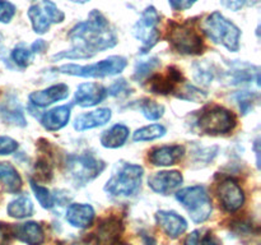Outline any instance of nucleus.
I'll return each instance as SVG.
<instances>
[{
    "label": "nucleus",
    "instance_id": "f257e3e1",
    "mask_svg": "<svg viewBox=\"0 0 261 245\" xmlns=\"http://www.w3.org/2000/svg\"><path fill=\"white\" fill-rule=\"evenodd\" d=\"M68 38L71 47L53 55V60L93 58L98 53L115 47L119 42L115 30L97 9L92 10L86 20L76 23L69 32Z\"/></svg>",
    "mask_w": 261,
    "mask_h": 245
},
{
    "label": "nucleus",
    "instance_id": "f03ea898",
    "mask_svg": "<svg viewBox=\"0 0 261 245\" xmlns=\"http://www.w3.org/2000/svg\"><path fill=\"white\" fill-rule=\"evenodd\" d=\"M200 27L206 37L214 43L224 46L231 53L240 50L241 30L219 12H213L204 18Z\"/></svg>",
    "mask_w": 261,
    "mask_h": 245
},
{
    "label": "nucleus",
    "instance_id": "7ed1b4c3",
    "mask_svg": "<svg viewBox=\"0 0 261 245\" xmlns=\"http://www.w3.org/2000/svg\"><path fill=\"white\" fill-rule=\"evenodd\" d=\"M167 41L171 47L182 55H200L204 51V41L195 27L194 19L185 22H168Z\"/></svg>",
    "mask_w": 261,
    "mask_h": 245
},
{
    "label": "nucleus",
    "instance_id": "20e7f679",
    "mask_svg": "<svg viewBox=\"0 0 261 245\" xmlns=\"http://www.w3.org/2000/svg\"><path fill=\"white\" fill-rule=\"evenodd\" d=\"M127 65V60L124 56H110L94 64L78 65V64H64L59 66L58 70L63 74L83 78H106L120 74Z\"/></svg>",
    "mask_w": 261,
    "mask_h": 245
},
{
    "label": "nucleus",
    "instance_id": "39448f33",
    "mask_svg": "<svg viewBox=\"0 0 261 245\" xmlns=\"http://www.w3.org/2000/svg\"><path fill=\"white\" fill-rule=\"evenodd\" d=\"M142 166L134 163H124L109 179L105 185V191L112 197H130L137 193L142 184Z\"/></svg>",
    "mask_w": 261,
    "mask_h": 245
},
{
    "label": "nucleus",
    "instance_id": "423d86ee",
    "mask_svg": "<svg viewBox=\"0 0 261 245\" xmlns=\"http://www.w3.org/2000/svg\"><path fill=\"white\" fill-rule=\"evenodd\" d=\"M106 165L91 153L70 155L66 158V173L76 186H84L101 175Z\"/></svg>",
    "mask_w": 261,
    "mask_h": 245
},
{
    "label": "nucleus",
    "instance_id": "0eeeda50",
    "mask_svg": "<svg viewBox=\"0 0 261 245\" xmlns=\"http://www.w3.org/2000/svg\"><path fill=\"white\" fill-rule=\"evenodd\" d=\"M176 199L189 212L191 219L196 224L206 221L212 213V199L203 185L184 188L176 193Z\"/></svg>",
    "mask_w": 261,
    "mask_h": 245
},
{
    "label": "nucleus",
    "instance_id": "6e6552de",
    "mask_svg": "<svg viewBox=\"0 0 261 245\" xmlns=\"http://www.w3.org/2000/svg\"><path fill=\"white\" fill-rule=\"evenodd\" d=\"M160 13L153 5H150L143 10L139 19L133 27V35L138 41H140V53L142 54H147L160 41Z\"/></svg>",
    "mask_w": 261,
    "mask_h": 245
},
{
    "label": "nucleus",
    "instance_id": "1a4fd4ad",
    "mask_svg": "<svg viewBox=\"0 0 261 245\" xmlns=\"http://www.w3.org/2000/svg\"><path fill=\"white\" fill-rule=\"evenodd\" d=\"M33 31L37 35H43L53 24L64 22L65 14L51 0H36L27 12Z\"/></svg>",
    "mask_w": 261,
    "mask_h": 245
},
{
    "label": "nucleus",
    "instance_id": "9d476101",
    "mask_svg": "<svg viewBox=\"0 0 261 245\" xmlns=\"http://www.w3.org/2000/svg\"><path fill=\"white\" fill-rule=\"evenodd\" d=\"M236 124V116L222 106H213L204 110L198 119L199 129L206 134H226L232 132Z\"/></svg>",
    "mask_w": 261,
    "mask_h": 245
},
{
    "label": "nucleus",
    "instance_id": "9b49d317",
    "mask_svg": "<svg viewBox=\"0 0 261 245\" xmlns=\"http://www.w3.org/2000/svg\"><path fill=\"white\" fill-rule=\"evenodd\" d=\"M219 202L224 211L236 212L244 206L245 193L241 186L232 179H226L221 181L217 189Z\"/></svg>",
    "mask_w": 261,
    "mask_h": 245
},
{
    "label": "nucleus",
    "instance_id": "f8f14e48",
    "mask_svg": "<svg viewBox=\"0 0 261 245\" xmlns=\"http://www.w3.org/2000/svg\"><path fill=\"white\" fill-rule=\"evenodd\" d=\"M182 175L178 171H160V173H155L152 176H149L148 185L155 193L167 195V194L176 190L182 184Z\"/></svg>",
    "mask_w": 261,
    "mask_h": 245
},
{
    "label": "nucleus",
    "instance_id": "ddd939ff",
    "mask_svg": "<svg viewBox=\"0 0 261 245\" xmlns=\"http://www.w3.org/2000/svg\"><path fill=\"white\" fill-rule=\"evenodd\" d=\"M107 97V88L98 83H82L74 94V102L81 107H93Z\"/></svg>",
    "mask_w": 261,
    "mask_h": 245
},
{
    "label": "nucleus",
    "instance_id": "4468645a",
    "mask_svg": "<svg viewBox=\"0 0 261 245\" xmlns=\"http://www.w3.org/2000/svg\"><path fill=\"white\" fill-rule=\"evenodd\" d=\"M181 81H182V73L175 66H170L167 69L166 76L155 74L148 79V84H149L150 92H153V93L168 94L175 91V88L178 83H181Z\"/></svg>",
    "mask_w": 261,
    "mask_h": 245
},
{
    "label": "nucleus",
    "instance_id": "2eb2a0df",
    "mask_svg": "<svg viewBox=\"0 0 261 245\" xmlns=\"http://www.w3.org/2000/svg\"><path fill=\"white\" fill-rule=\"evenodd\" d=\"M69 96V87L65 83L50 86L48 88L32 92L30 94L31 104L37 107H47L55 102L65 100Z\"/></svg>",
    "mask_w": 261,
    "mask_h": 245
},
{
    "label": "nucleus",
    "instance_id": "dca6fc26",
    "mask_svg": "<svg viewBox=\"0 0 261 245\" xmlns=\"http://www.w3.org/2000/svg\"><path fill=\"white\" fill-rule=\"evenodd\" d=\"M157 224L166 234L172 239H176L188 229V222L184 217L173 211H158L155 213Z\"/></svg>",
    "mask_w": 261,
    "mask_h": 245
},
{
    "label": "nucleus",
    "instance_id": "f3484780",
    "mask_svg": "<svg viewBox=\"0 0 261 245\" xmlns=\"http://www.w3.org/2000/svg\"><path fill=\"white\" fill-rule=\"evenodd\" d=\"M184 153H185L184 145H162L150 151L149 161L154 166H172L182 158Z\"/></svg>",
    "mask_w": 261,
    "mask_h": 245
},
{
    "label": "nucleus",
    "instance_id": "a211bd4d",
    "mask_svg": "<svg viewBox=\"0 0 261 245\" xmlns=\"http://www.w3.org/2000/svg\"><path fill=\"white\" fill-rule=\"evenodd\" d=\"M111 116V110L107 109V107H102V109L94 110V111L81 114L74 120V129L78 130V132H84V130L102 127V125L107 124L110 121Z\"/></svg>",
    "mask_w": 261,
    "mask_h": 245
},
{
    "label": "nucleus",
    "instance_id": "6ab92c4d",
    "mask_svg": "<svg viewBox=\"0 0 261 245\" xmlns=\"http://www.w3.org/2000/svg\"><path fill=\"white\" fill-rule=\"evenodd\" d=\"M15 237L27 245H42L45 241V234L37 222H25V224L14 225L10 227Z\"/></svg>",
    "mask_w": 261,
    "mask_h": 245
},
{
    "label": "nucleus",
    "instance_id": "aec40b11",
    "mask_svg": "<svg viewBox=\"0 0 261 245\" xmlns=\"http://www.w3.org/2000/svg\"><path fill=\"white\" fill-rule=\"evenodd\" d=\"M71 114V105L54 107L41 117V124L48 132H58L69 122Z\"/></svg>",
    "mask_w": 261,
    "mask_h": 245
},
{
    "label": "nucleus",
    "instance_id": "412c9836",
    "mask_svg": "<svg viewBox=\"0 0 261 245\" xmlns=\"http://www.w3.org/2000/svg\"><path fill=\"white\" fill-rule=\"evenodd\" d=\"M94 219V209L91 204L73 203L66 209V221L74 227L86 229Z\"/></svg>",
    "mask_w": 261,
    "mask_h": 245
},
{
    "label": "nucleus",
    "instance_id": "4be33fe9",
    "mask_svg": "<svg viewBox=\"0 0 261 245\" xmlns=\"http://www.w3.org/2000/svg\"><path fill=\"white\" fill-rule=\"evenodd\" d=\"M0 116L4 121L17 125V127H25L27 125L22 107H20L19 102L15 97H10L7 101L0 104Z\"/></svg>",
    "mask_w": 261,
    "mask_h": 245
},
{
    "label": "nucleus",
    "instance_id": "5701e85b",
    "mask_svg": "<svg viewBox=\"0 0 261 245\" xmlns=\"http://www.w3.org/2000/svg\"><path fill=\"white\" fill-rule=\"evenodd\" d=\"M129 128L122 124H115L110 129L105 130L99 137L101 144L105 148H119L125 144V142L129 138Z\"/></svg>",
    "mask_w": 261,
    "mask_h": 245
},
{
    "label": "nucleus",
    "instance_id": "b1692460",
    "mask_svg": "<svg viewBox=\"0 0 261 245\" xmlns=\"http://www.w3.org/2000/svg\"><path fill=\"white\" fill-rule=\"evenodd\" d=\"M0 183L8 193H18L22 188V178L12 163L0 162Z\"/></svg>",
    "mask_w": 261,
    "mask_h": 245
},
{
    "label": "nucleus",
    "instance_id": "393cba45",
    "mask_svg": "<svg viewBox=\"0 0 261 245\" xmlns=\"http://www.w3.org/2000/svg\"><path fill=\"white\" fill-rule=\"evenodd\" d=\"M8 214L14 218H25L32 216L33 204L27 195H20L8 204Z\"/></svg>",
    "mask_w": 261,
    "mask_h": 245
},
{
    "label": "nucleus",
    "instance_id": "a878e982",
    "mask_svg": "<svg viewBox=\"0 0 261 245\" xmlns=\"http://www.w3.org/2000/svg\"><path fill=\"white\" fill-rule=\"evenodd\" d=\"M121 232V222L115 217L106 218L98 227V236L97 240L101 241H114Z\"/></svg>",
    "mask_w": 261,
    "mask_h": 245
},
{
    "label": "nucleus",
    "instance_id": "bb28decb",
    "mask_svg": "<svg viewBox=\"0 0 261 245\" xmlns=\"http://www.w3.org/2000/svg\"><path fill=\"white\" fill-rule=\"evenodd\" d=\"M10 59L18 68L24 69L32 64L35 54H33L31 46H27L24 42H19L10 53Z\"/></svg>",
    "mask_w": 261,
    "mask_h": 245
},
{
    "label": "nucleus",
    "instance_id": "cd10ccee",
    "mask_svg": "<svg viewBox=\"0 0 261 245\" xmlns=\"http://www.w3.org/2000/svg\"><path fill=\"white\" fill-rule=\"evenodd\" d=\"M158 66H160V59H157L155 56L144 59V60H139L135 64L133 79L137 81L138 83H143V81L149 78L150 73L154 71Z\"/></svg>",
    "mask_w": 261,
    "mask_h": 245
},
{
    "label": "nucleus",
    "instance_id": "c85d7f7f",
    "mask_svg": "<svg viewBox=\"0 0 261 245\" xmlns=\"http://www.w3.org/2000/svg\"><path fill=\"white\" fill-rule=\"evenodd\" d=\"M166 134V128L161 124H150L135 130L133 134L134 142H147V140L160 139Z\"/></svg>",
    "mask_w": 261,
    "mask_h": 245
},
{
    "label": "nucleus",
    "instance_id": "c756f323",
    "mask_svg": "<svg viewBox=\"0 0 261 245\" xmlns=\"http://www.w3.org/2000/svg\"><path fill=\"white\" fill-rule=\"evenodd\" d=\"M251 68L252 65L250 66L247 64H234L231 69V73H229V83L233 84V86H241V84L250 83L252 78H254Z\"/></svg>",
    "mask_w": 261,
    "mask_h": 245
},
{
    "label": "nucleus",
    "instance_id": "7c9ffc66",
    "mask_svg": "<svg viewBox=\"0 0 261 245\" xmlns=\"http://www.w3.org/2000/svg\"><path fill=\"white\" fill-rule=\"evenodd\" d=\"M194 79L201 86H208L214 79V68L206 61H196L193 65Z\"/></svg>",
    "mask_w": 261,
    "mask_h": 245
},
{
    "label": "nucleus",
    "instance_id": "2f4dec72",
    "mask_svg": "<svg viewBox=\"0 0 261 245\" xmlns=\"http://www.w3.org/2000/svg\"><path fill=\"white\" fill-rule=\"evenodd\" d=\"M30 185L31 189L33 190V193H35L36 199H37L38 203L41 204L42 208L51 209L55 206V199H54L53 194L50 193V190H48L47 188L37 184L33 179H30Z\"/></svg>",
    "mask_w": 261,
    "mask_h": 245
},
{
    "label": "nucleus",
    "instance_id": "473e14b6",
    "mask_svg": "<svg viewBox=\"0 0 261 245\" xmlns=\"http://www.w3.org/2000/svg\"><path fill=\"white\" fill-rule=\"evenodd\" d=\"M140 111L148 120H158L165 114V106L152 100H144L140 104Z\"/></svg>",
    "mask_w": 261,
    "mask_h": 245
},
{
    "label": "nucleus",
    "instance_id": "72a5a7b5",
    "mask_svg": "<svg viewBox=\"0 0 261 245\" xmlns=\"http://www.w3.org/2000/svg\"><path fill=\"white\" fill-rule=\"evenodd\" d=\"M177 97L181 100H185V101L199 102L205 99L206 93L201 89L191 86V84H185L182 88H180V94H177Z\"/></svg>",
    "mask_w": 261,
    "mask_h": 245
},
{
    "label": "nucleus",
    "instance_id": "f704fd0d",
    "mask_svg": "<svg viewBox=\"0 0 261 245\" xmlns=\"http://www.w3.org/2000/svg\"><path fill=\"white\" fill-rule=\"evenodd\" d=\"M130 91H132V88L127 84V82L125 79H119V81H115L110 88H107V96L125 97L130 94Z\"/></svg>",
    "mask_w": 261,
    "mask_h": 245
},
{
    "label": "nucleus",
    "instance_id": "c9c22d12",
    "mask_svg": "<svg viewBox=\"0 0 261 245\" xmlns=\"http://www.w3.org/2000/svg\"><path fill=\"white\" fill-rule=\"evenodd\" d=\"M17 8L8 0H0V22L9 23L15 15Z\"/></svg>",
    "mask_w": 261,
    "mask_h": 245
},
{
    "label": "nucleus",
    "instance_id": "e433bc0d",
    "mask_svg": "<svg viewBox=\"0 0 261 245\" xmlns=\"http://www.w3.org/2000/svg\"><path fill=\"white\" fill-rule=\"evenodd\" d=\"M18 148L17 140L7 135H0V155H10Z\"/></svg>",
    "mask_w": 261,
    "mask_h": 245
},
{
    "label": "nucleus",
    "instance_id": "4c0bfd02",
    "mask_svg": "<svg viewBox=\"0 0 261 245\" xmlns=\"http://www.w3.org/2000/svg\"><path fill=\"white\" fill-rule=\"evenodd\" d=\"M237 102H239L242 114H247V111L252 107V94L247 93V92L239 93L237 94Z\"/></svg>",
    "mask_w": 261,
    "mask_h": 245
},
{
    "label": "nucleus",
    "instance_id": "58836bf2",
    "mask_svg": "<svg viewBox=\"0 0 261 245\" xmlns=\"http://www.w3.org/2000/svg\"><path fill=\"white\" fill-rule=\"evenodd\" d=\"M198 0H168L171 8L173 10H178V12H184V10H188L193 7Z\"/></svg>",
    "mask_w": 261,
    "mask_h": 245
},
{
    "label": "nucleus",
    "instance_id": "ea45409f",
    "mask_svg": "<svg viewBox=\"0 0 261 245\" xmlns=\"http://www.w3.org/2000/svg\"><path fill=\"white\" fill-rule=\"evenodd\" d=\"M219 2L227 9L232 10V12H239V10H241L245 7V4L249 0H219Z\"/></svg>",
    "mask_w": 261,
    "mask_h": 245
},
{
    "label": "nucleus",
    "instance_id": "a19ab883",
    "mask_svg": "<svg viewBox=\"0 0 261 245\" xmlns=\"http://www.w3.org/2000/svg\"><path fill=\"white\" fill-rule=\"evenodd\" d=\"M30 46H31V48H32V51L35 55L36 54H42L43 51L48 47V45L43 40H36L35 42Z\"/></svg>",
    "mask_w": 261,
    "mask_h": 245
},
{
    "label": "nucleus",
    "instance_id": "79ce46f5",
    "mask_svg": "<svg viewBox=\"0 0 261 245\" xmlns=\"http://www.w3.org/2000/svg\"><path fill=\"white\" fill-rule=\"evenodd\" d=\"M199 234H200V232H199L198 230L191 232V234L186 237L185 245H199V239H200V235Z\"/></svg>",
    "mask_w": 261,
    "mask_h": 245
},
{
    "label": "nucleus",
    "instance_id": "37998d69",
    "mask_svg": "<svg viewBox=\"0 0 261 245\" xmlns=\"http://www.w3.org/2000/svg\"><path fill=\"white\" fill-rule=\"evenodd\" d=\"M8 241V229L7 226L0 224V245H5Z\"/></svg>",
    "mask_w": 261,
    "mask_h": 245
},
{
    "label": "nucleus",
    "instance_id": "c03bdc74",
    "mask_svg": "<svg viewBox=\"0 0 261 245\" xmlns=\"http://www.w3.org/2000/svg\"><path fill=\"white\" fill-rule=\"evenodd\" d=\"M201 245H218V244H217V242L214 241V239L211 236V234H209V235H206L205 237H204L203 242H201Z\"/></svg>",
    "mask_w": 261,
    "mask_h": 245
},
{
    "label": "nucleus",
    "instance_id": "a18cd8bd",
    "mask_svg": "<svg viewBox=\"0 0 261 245\" xmlns=\"http://www.w3.org/2000/svg\"><path fill=\"white\" fill-rule=\"evenodd\" d=\"M144 245H155L154 239L150 236H144Z\"/></svg>",
    "mask_w": 261,
    "mask_h": 245
},
{
    "label": "nucleus",
    "instance_id": "49530a36",
    "mask_svg": "<svg viewBox=\"0 0 261 245\" xmlns=\"http://www.w3.org/2000/svg\"><path fill=\"white\" fill-rule=\"evenodd\" d=\"M3 50H4V36L0 32V54L3 53Z\"/></svg>",
    "mask_w": 261,
    "mask_h": 245
},
{
    "label": "nucleus",
    "instance_id": "de8ad7c7",
    "mask_svg": "<svg viewBox=\"0 0 261 245\" xmlns=\"http://www.w3.org/2000/svg\"><path fill=\"white\" fill-rule=\"evenodd\" d=\"M70 2L78 3V4H84V3H88V2H91V0H70Z\"/></svg>",
    "mask_w": 261,
    "mask_h": 245
}]
</instances>
